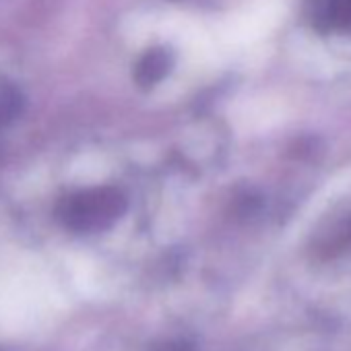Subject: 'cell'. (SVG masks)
I'll return each mask as SVG.
<instances>
[{
    "mask_svg": "<svg viewBox=\"0 0 351 351\" xmlns=\"http://www.w3.org/2000/svg\"><path fill=\"white\" fill-rule=\"evenodd\" d=\"M341 244H343V246H351V223H349V228L345 230V234L341 236Z\"/></svg>",
    "mask_w": 351,
    "mask_h": 351,
    "instance_id": "5b68a950",
    "label": "cell"
},
{
    "mask_svg": "<svg viewBox=\"0 0 351 351\" xmlns=\"http://www.w3.org/2000/svg\"><path fill=\"white\" fill-rule=\"evenodd\" d=\"M169 69H171V54L163 48H153L138 60L134 79L143 87H153L169 73Z\"/></svg>",
    "mask_w": 351,
    "mask_h": 351,
    "instance_id": "3957f363",
    "label": "cell"
},
{
    "mask_svg": "<svg viewBox=\"0 0 351 351\" xmlns=\"http://www.w3.org/2000/svg\"><path fill=\"white\" fill-rule=\"evenodd\" d=\"M310 17L318 29H351V0H312Z\"/></svg>",
    "mask_w": 351,
    "mask_h": 351,
    "instance_id": "7a4b0ae2",
    "label": "cell"
},
{
    "mask_svg": "<svg viewBox=\"0 0 351 351\" xmlns=\"http://www.w3.org/2000/svg\"><path fill=\"white\" fill-rule=\"evenodd\" d=\"M126 209V199L116 189H91L64 199L58 207V219L64 228L91 234L110 228Z\"/></svg>",
    "mask_w": 351,
    "mask_h": 351,
    "instance_id": "6da1fadb",
    "label": "cell"
},
{
    "mask_svg": "<svg viewBox=\"0 0 351 351\" xmlns=\"http://www.w3.org/2000/svg\"><path fill=\"white\" fill-rule=\"evenodd\" d=\"M19 112V95L15 91H0V128L9 124Z\"/></svg>",
    "mask_w": 351,
    "mask_h": 351,
    "instance_id": "277c9868",
    "label": "cell"
}]
</instances>
